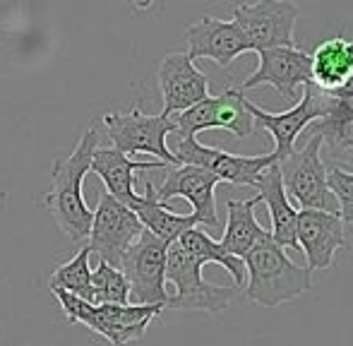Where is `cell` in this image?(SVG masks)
Masks as SVG:
<instances>
[{"label":"cell","mask_w":353,"mask_h":346,"mask_svg":"<svg viewBox=\"0 0 353 346\" xmlns=\"http://www.w3.org/2000/svg\"><path fill=\"white\" fill-rule=\"evenodd\" d=\"M99 147L97 128H89L74 142L72 152L68 156H58L51 166L53 187L46 192L43 205L53 214L61 231L72 241V243H84L89 238L92 229V210L87 207L82 195L84 176L92 169V154Z\"/></svg>","instance_id":"6da1fadb"},{"label":"cell","mask_w":353,"mask_h":346,"mask_svg":"<svg viewBox=\"0 0 353 346\" xmlns=\"http://www.w3.org/2000/svg\"><path fill=\"white\" fill-rule=\"evenodd\" d=\"M243 262H245V296L262 308L291 303L312 284V272L288 258L286 248L274 243L272 234L257 241L245 253Z\"/></svg>","instance_id":"7a4b0ae2"},{"label":"cell","mask_w":353,"mask_h":346,"mask_svg":"<svg viewBox=\"0 0 353 346\" xmlns=\"http://www.w3.org/2000/svg\"><path fill=\"white\" fill-rule=\"evenodd\" d=\"M63 313L70 323H79L92 332L101 334L113 346H128L144 337L149 323L159 318L163 305H137V303H89L63 289H51Z\"/></svg>","instance_id":"3957f363"},{"label":"cell","mask_w":353,"mask_h":346,"mask_svg":"<svg viewBox=\"0 0 353 346\" xmlns=\"http://www.w3.org/2000/svg\"><path fill=\"white\" fill-rule=\"evenodd\" d=\"M166 281L173 286L166 308L221 313L236 296V286H216L205 281L202 265L183 250L178 241L168 243L166 250Z\"/></svg>","instance_id":"277c9868"},{"label":"cell","mask_w":353,"mask_h":346,"mask_svg":"<svg viewBox=\"0 0 353 346\" xmlns=\"http://www.w3.org/2000/svg\"><path fill=\"white\" fill-rule=\"evenodd\" d=\"M276 166H279L281 183L288 200L296 202L301 210H339L330 185H327V169L320 156V135L317 132H312V137L301 152L293 150Z\"/></svg>","instance_id":"5b68a950"},{"label":"cell","mask_w":353,"mask_h":346,"mask_svg":"<svg viewBox=\"0 0 353 346\" xmlns=\"http://www.w3.org/2000/svg\"><path fill=\"white\" fill-rule=\"evenodd\" d=\"M101 123L123 154H152L163 164L178 166L176 154L166 145V137L176 132L171 116H144L140 108H132L130 113H106Z\"/></svg>","instance_id":"8992f818"},{"label":"cell","mask_w":353,"mask_h":346,"mask_svg":"<svg viewBox=\"0 0 353 346\" xmlns=\"http://www.w3.org/2000/svg\"><path fill=\"white\" fill-rule=\"evenodd\" d=\"M166 250L168 243L147 229H142L135 243L125 250L118 267L130 284V303L166 308Z\"/></svg>","instance_id":"52a82bcc"},{"label":"cell","mask_w":353,"mask_h":346,"mask_svg":"<svg viewBox=\"0 0 353 346\" xmlns=\"http://www.w3.org/2000/svg\"><path fill=\"white\" fill-rule=\"evenodd\" d=\"M178 137H195L202 130H228L236 137H250L255 130L248 99L241 89H223L219 96H207L195 106L173 113Z\"/></svg>","instance_id":"ba28073f"},{"label":"cell","mask_w":353,"mask_h":346,"mask_svg":"<svg viewBox=\"0 0 353 346\" xmlns=\"http://www.w3.org/2000/svg\"><path fill=\"white\" fill-rule=\"evenodd\" d=\"M301 14L298 5L288 0H257L233 8V22L243 29L255 53L267 48L296 46L293 27Z\"/></svg>","instance_id":"9c48e42d"},{"label":"cell","mask_w":353,"mask_h":346,"mask_svg":"<svg viewBox=\"0 0 353 346\" xmlns=\"http://www.w3.org/2000/svg\"><path fill=\"white\" fill-rule=\"evenodd\" d=\"M142 221L137 214L118 202L113 195L101 192L97 202V210L92 212V229H89V250L101 262L121 265L125 250L135 243L142 234Z\"/></svg>","instance_id":"30bf717a"},{"label":"cell","mask_w":353,"mask_h":346,"mask_svg":"<svg viewBox=\"0 0 353 346\" xmlns=\"http://www.w3.org/2000/svg\"><path fill=\"white\" fill-rule=\"evenodd\" d=\"M327 106H330V94L320 92V89H315L312 85L303 87L301 101H296L283 113L262 111L260 106L248 101V111H250L252 121L260 128H265L272 135V140H274V152H272V156H274L276 164L283 161L293 152L298 135H301L310 123H315L317 118L325 116Z\"/></svg>","instance_id":"8fae6325"},{"label":"cell","mask_w":353,"mask_h":346,"mask_svg":"<svg viewBox=\"0 0 353 346\" xmlns=\"http://www.w3.org/2000/svg\"><path fill=\"white\" fill-rule=\"evenodd\" d=\"M178 164H195L202 169L212 171L219 181L233 183V185H248L255 187L260 173L270 164H274L272 154L260 156H243V154H228L216 147H207L197 142V137H181L173 150Z\"/></svg>","instance_id":"7c38bea8"},{"label":"cell","mask_w":353,"mask_h":346,"mask_svg":"<svg viewBox=\"0 0 353 346\" xmlns=\"http://www.w3.org/2000/svg\"><path fill=\"white\" fill-rule=\"evenodd\" d=\"M257 56H260V65L241 85V92L260 85H270L286 101H296L298 92L305 85H310V56L305 51H301V48H267V51H260Z\"/></svg>","instance_id":"4fadbf2b"},{"label":"cell","mask_w":353,"mask_h":346,"mask_svg":"<svg viewBox=\"0 0 353 346\" xmlns=\"http://www.w3.org/2000/svg\"><path fill=\"white\" fill-rule=\"evenodd\" d=\"M219 178L212 171L202 169L195 164H178L166 173L163 183L154 187L159 202H168L173 197H183L192 205V214L197 221L205 226L216 229L219 214H216V200H214V190L219 185Z\"/></svg>","instance_id":"5bb4252c"},{"label":"cell","mask_w":353,"mask_h":346,"mask_svg":"<svg viewBox=\"0 0 353 346\" xmlns=\"http://www.w3.org/2000/svg\"><path fill=\"white\" fill-rule=\"evenodd\" d=\"M296 238L307 260V269H327L334 262L336 250L346 245V221L336 212L303 210L298 212Z\"/></svg>","instance_id":"9a60e30c"},{"label":"cell","mask_w":353,"mask_h":346,"mask_svg":"<svg viewBox=\"0 0 353 346\" xmlns=\"http://www.w3.org/2000/svg\"><path fill=\"white\" fill-rule=\"evenodd\" d=\"M159 92L163 99V116H173L210 96V80L197 70L188 53H168L157 72Z\"/></svg>","instance_id":"2e32d148"},{"label":"cell","mask_w":353,"mask_h":346,"mask_svg":"<svg viewBox=\"0 0 353 346\" xmlns=\"http://www.w3.org/2000/svg\"><path fill=\"white\" fill-rule=\"evenodd\" d=\"M188 56L192 61L210 58L219 68L226 70L238 56L252 51L250 41L243 34V29L236 22H223L216 17H202L197 24H190L185 29Z\"/></svg>","instance_id":"e0dca14e"},{"label":"cell","mask_w":353,"mask_h":346,"mask_svg":"<svg viewBox=\"0 0 353 346\" xmlns=\"http://www.w3.org/2000/svg\"><path fill=\"white\" fill-rule=\"evenodd\" d=\"M168 164L163 161H132L128 154H123L116 147H97L92 154V169L106 185V192L113 195L118 202L125 207L132 205L137 197L135 192V173L137 171H154V169H166Z\"/></svg>","instance_id":"ac0fdd59"},{"label":"cell","mask_w":353,"mask_h":346,"mask_svg":"<svg viewBox=\"0 0 353 346\" xmlns=\"http://www.w3.org/2000/svg\"><path fill=\"white\" fill-rule=\"evenodd\" d=\"M315 132L320 135V154L332 166H353V99L330 96L325 116L317 118Z\"/></svg>","instance_id":"d6986e66"},{"label":"cell","mask_w":353,"mask_h":346,"mask_svg":"<svg viewBox=\"0 0 353 346\" xmlns=\"http://www.w3.org/2000/svg\"><path fill=\"white\" fill-rule=\"evenodd\" d=\"M255 190L260 195V202H265L267 210L272 216V238L274 243H279L281 248H291L296 253H301L298 248V238H296V224H298V212L293 207V202L288 200L286 190H283L281 183V173L279 166L270 164L265 171L260 173L255 183Z\"/></svg>","instance_id":"ffe728a7"},{"label":"cell","mask_w":353,"mask_h":346,"mask_svg":"<svg viewBox=\"0 0 353 346\" xmlns=\"http://www.w3.org/2000/svg\"><path fill=\"white\" fill-rule=\"evenodd\" d=\"M353 77V41L332 37L322 41L310 56V85L334 96Z\"/></svg>","instance_id":"44dd1931"},{"label":"cell","mask_w":353,"mask_h":346,"mask_svg":"<svg viewBox=\"0 0 353 346\" xmlns=\"http://www.w3.org/2000/svg\"><path fill=\"white\" fill-rule=\"evenodd\" d=\"M130 210L137 214L144 229L152 231L163 243H173L181 238L183 231L200 224L195 214H178L171 207H166V202H159L152 183H144V192L132 200Z\"/></svg>","instance_id":"7402d4cb"},{"label":"cell","mask_w":353,"mask_h":346,"mask_svg":"<svg viewBox=\"0 0 353 346\" xmlns=\"http://www.w3.org/2000/svg\"><path fill=\"white\" fill-rule=\"evenodd\" d=\"M260 205V195L250 197V200H228L226 207V229H223V238L219 243L236 258H245V253L265 238L270 231H265L255 219V207Z\"/></svg>","instance_id":"603a6c76"},{"label":"cell","mask_w":353,"mask_h":346,"mask_svg":"<svg viewBox=\"0 0 353 346\" xmlns=\"http://www.w3.org/2000/svg\"><path fill=\"white\" fill-rule=\"evenodd\" d=\"M178 243L183 245V250H185L188 255H192V258L200 262L202 267L210 265V262L212 265H221L223 269L233 276L236 289H243V284H245V262L228 253L219 241H214L212 236H207L205 231H200L197 226H192V229L183 231Z\"/></svg>","instance_id":"cb8c5ba5"},{"label":"cell","mask_w":353,"mask_h":346,"mask_svg":"<svg viewBox=\"0 0 353 346\" xmlns=\"http://www.w3.org/2000/svg\"><path fill=\"white\" fill-rule=\"evenodd\" d=\"M89 258H92V250L89 245L79 248V253L74 255L70 262L61 265L48 279V289H63L70 291V294L79 296V298L94 303L92 294V267H89Z\"/></svg>","instance_id":"d4e9b609"},{"label":"cell","mask_w":353,"mask_h":346,"mask_svg":"<svg viewBox=\"0 0 353 346\" xmlns=\"http://www.w3.org/2000/svg\"><path fill=\"white\" fill-rule=\"evenodd\" d=\"M92 294L94 303H130V284L121 267L99 260L97 269H92Z\"/></svg>","instance_id":"484cf974"},{"label":"cell","mask_w":353,"mask_h":346,"mask_svg":"<svg viewBox=\"0 0 353 346\" xmlns=\"http://www.w3.org/2000/svg\"><path fill=\"white\" fill-rule=\"evenodd\" d=\"M327 185H330L332 195H334L336 205H339L336 214H339L346 224H353V173L332 166V169L327 171Z\"/></svg>","instance_id":"4316f807"},{"label":"cell","mask_w":353,"mask_h":346,"mask_svg":"<svg viewBox=\"0 0 353 346\" xmlns=\"http://www.w3.org/2000/svg\"><path fill=\"white\" fill-rule=\"evenodd\" d=\"M334 96H336V99H353V77H351L349 82H346V87L341 89V92H336V94H334Z\"/></svg>","instance_id":"83f0119b"},{"label":"cell","mask_w":353,"mask_h":346,"mask_svg":"<svg viewBox=\"0 0 353 346\" xmlns=\"http://www.w3.org/2000/svg\"><path fill=\"white\" fill-rule=\"evenodd\" d=\"M128 3H130L135 10H149L157 0H128Z\"/></svg>","instance_id":"f1b7e54d"}]
</instances>
